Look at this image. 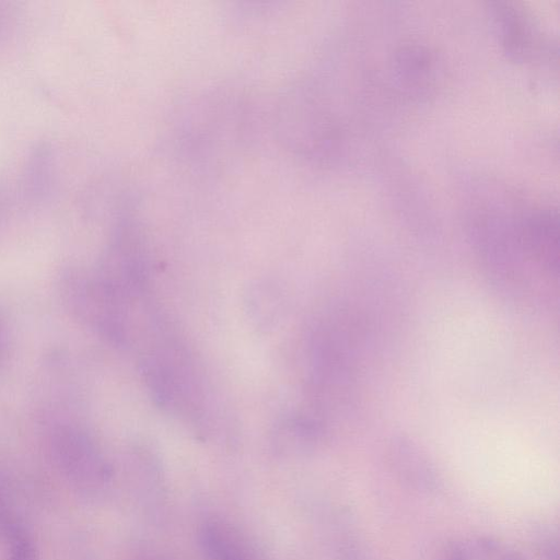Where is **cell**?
I'll return each mask as SVG.
<instances>
[{"instance_id":"obj_1","label":"cell","mask_w":560,"mask_h":560,"mask_svg":"<svg viewBox=\"0 0 560 560\" xmlns=\"http://www.w3.org/2000/svg\"><path fill=\"white\" fill-rule=\"evenodd\" d=\"M167 324L141 346L140 369L155 402L195 425H209L215 406L210 388L192 357Z\"/></svg>"},{"instance_id":"obj_2","label":"cell","mask_w":560,"mask_h":560,"mask_svg":"<svg viewBox=\"0 0 560 560\" xmlns=\"http://www.w3.org/2000/svg\"><path fill=\"white\" fill-rule=\"evenodd\" d=\"M307 381L318 417L350 408L355 399L357 353L347 322L337 316L318 320L307 342Z\"/></svg>"},{"instance_id":"obj_3","label":"cell","mask_w":560,"mask_h":560,"mask_svg":"<svg viewBox=\"0 0 560 560\" xmlns=\"http://www.w3.org/2000/svg\"><path fill=\"white\" fill-rule=\"evenodd\" d=\"M387 457L390 467L405 483L424 492L439 489L441 480L434 464L411 439L402 435L393 438Z\"/></svg>"},{"instance_id":"obj_4","label":"cell","mask_w":560,"mask_h":560,"mask_svg":"<svg viewBox=\"0 0 560 560\" xmlns=\"http://www.w3.org/2000/svg\"><path fill=\"white\" fill-rule=\"evenodd\" d=\"M493 15L501 43L511 56L529 60L541 52V34L522 10L499 3Z\"/></svg>"},{"instance_id":"obj_5","label":"cell","mask_w":560,"mask_h":560,"mask_svg":"<svg viewBox=\"0 0 560 560\" xmlns=\"http://www.w3.org/2000/svg\"><path fill=\"white\" fill-rule=\"evenodd\" d=\"M55 451L61 465L69 474L80 476L101 472V464L91 441L78 431H61L55 441Z\"/></svg>"},{"instance_id":"obj_6","label":"cell","mask_w":560,"mask_h":560,"mask_svg":"<svg viewBox=\"0 0 560 560\" xmlns=\"http://www.w3.org/2000/svg\"><path fill=\"white\" fill-rule=\"evenodd\" d=\"M451 560H517L503 542L483 536L469 537L458 542Z\"/></svg>"},{"instance_id":"obj_7","label":"cell","mask_w":560,"mask_h":560,"mask_svg":"<svg viewBox=\"0 0 560 560\" xmlns=\"http://www.w3.org/2000/svg\"><path fill=\"white\" fill-rule=\"evenodd\" d=\"M201 537L211 560H249L240 541L221 524H207Z\"/></svg>"},{"instance_id":"obj_8","label":"cell","mask_w":560,"mask_h":560,"mask_svg":"<svg viewBox=\"0 0 560 560\" xmlns=\"http://www.w3.org/2000/svg\"><path fill=\"white\" fill-rule=\"evenodd\" d=\"M2 530L9 542L7 560H38L36 547L21 525L8 517Z\"/></svg>"},{"instance_id":"obj_9","label":"cell","mask_w":560,"mask_h":560,"mask_svg":"<svg viewBox=\"0 0 560 560\" xmlns=\"http://www.w3.org/2000/svg\"><path fill=\"white\" fill-rule=\"evenodd\" d=\"M5 342H7L5 325H4L3 320H2V318L0 317V353L4 349Z\"/></svg>"},{"instance_id":"obj_10","label":"cell","mask_w":560,"mask_h":560,"mask_svg":"<svg viewBox=\"0 0 560 560\" xmlns=\"http://www.w3.org/2000/svg\"><path fill=\"white\" fill-rule=\"evenodd\" d=\"M0 509H1V506H0ZM5 517H7V516H4V515H3V513H2V512H1V510H0V521H3Z\"/></svg>"}]
</instances>
